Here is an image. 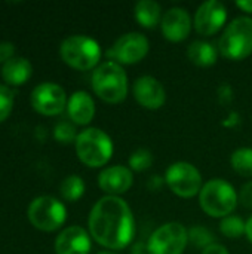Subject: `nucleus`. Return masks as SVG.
I'll use <instances>...</instances> for the list:
<instances>
[{"mask_svg": "<svg viewBox=\"0 0 252 254\" xmlns=\"http://www.w3.org/2000/svg\"><path fill=\"white\" fill-rule=\"evenodd\" d=\"M132 92L137 103L149 110H157L166 101V91L163 85L151 76L138 77L134 82Z\"/></svg>", "mask_w": 252, "mask_h": 254, "instance_id": "obj_13", "label": "nucleus"}, {"mask_svg": "<svg viewBox=\"0 0 252 254\" xmlns=\"http://www.w3.org/2000/svg\"><path fill=\"white\" fill-rule=\"evenodd\" d=\"M160 27L166 40L178 43L189 37L192 31V16L184 7H171L162 16Z\"/></svg>", "mask_w": 252, "mask_h": 254, "instance_id": "obj_14", "label": "nucleus"}, {"mask_svg": "<svg viewBox=\"0 0 252 254\" xmlns=\"http://www.w3.org/2000/svg\"><path fill=\"white\" fill-rule=\"evenodd\" d=\"M30 101L37 113L43 116H55L67 107L68 100L65 97V91L59 85L53 82H43L33 89Z\"/></svg>", "mask_w": 252, "mask_h": 254, "instance_id": "obj_11", "label": "nucleus"}, {"mask_svg": "<svg viewBox=\"0 0 252 254\" xmlns=\"http://www.w3.org/2000/svg\"><path fill=\"white\" fill-rule=\"evenodd\" d=\"M27 217L36 229L53 232L64 225L67 219V210L64 204L53 196H39L28 205Z\"/></svg>", "mask_w": 252, "mask_h": 254, "instance_id": "obj_7", "label": "nucleus"}, {"mask_svg": "<svg viewBox=\"0 0 252 254\" xmlns=\"http://www.w3.org/2000/svg\"><path fill=\"white\" fill-rule=\"evenodd\" d=\"M227 19V9L218 0L202 3L195 13V28L201 36H212L218 33Z\"/></svg>", "mask_w": 252, "mask_h": 254, "instance_id": "obj_12", "label": "nucleus"}, {"mask_svg": "<svg viewBox=\"0 0 252 254\" xmlns=\"http://www.w3.org/2000/svg\"><path fill=\"white\" fill-rule=\"evenodd\" d=\"M160 4L153 0H141L134 7V15L137 22L144 28H154L160 21Z\"/></svg>", "mask_w": 252, "mask_h": 254, "instance_id": "obj_20", "label": "nucleus"}, {"mask_svg": "<svg viewBox=\"0 0 252 254\" xmlns=\"http://www.w3.org/2000/svg\"><path fill=\"white\" fill-rule=\"evenodd\" d=\"M74 146L77 158L89 168L104 167L113 155V141L100 128H86L77 134Z\"/></svg>", "mask_w": 252, "mask_h": 254, "instance_id": "obj_4", "label": "nucleus"}, {"mask_svg": "<svg viewBox=\"0 0 252 254\" xmlns=\"http://www.w3.org/2000/svg\"><path fill=\"white\" fill-rule=\"evenodd\" d=\"M15 92L7 86L0 83V122L6 121L13 109Z\"/></svg>", "mask_w": 252, "mask_h": 254, "instance_id": "obj_26", "label": "nucleus"}, {"mask_svg": "<svg viewBox=\"0 0 252 254\" xmlns=\"http://www.w3.org/2000/svg\"><path fill=\"white\" fill-rule=\"evenodd\" d=\"M187 57L198 67H211L217 63L218 48L206 40H195L187 48Z\"/></svg>", "mask_w": 252, "mask_h": 254, "instance_id": "obj_19", "label": "nucleus"}, {"mask_svg": "<svg viewBox=\"0 0 252 254\" xmlns=\"http://www.w3.org/2000/svg\"><path fill=\"white\" fill-rule=\"evenodd\" d=\"M150 43L146 36L141 33H126L120 36L113 46L107 51V57L110 61L117 64H137L146 58L149 54Z\"/></svg>", "mask_w": 252, "mask_h": 254, "instance_id": "obj_10", "label": "nucleus"}, {"mask_svg": "<svg viewBox=\"0 0 252 254\" xmlns=\"http://www.w3.org/2000/svg\"><path fill=\"white\" fill-rule=\"evenodd\" d=\"M68 118L76 125H88L95 116V103L94 98L85 91H76L70 95L67 101Z\"/></svg>", "mask_w": 252, "mask_h": 254, "instance_id": "obj_17", "label": "nucleus"}, {"mask_svg": "<svg viewBox=\"0 0 252 254\" xmlns=\"http://www.w3.org/2000/svg\"><path fill=\"white\" fill-rule=\"evenodd\" d=\"M33 74L31 63L24 57H13L1 65V77L7 85H24Z\"/></svg>", "mask_w": 252, "mask_h": 254, "instance_id": "obj_18", "label": "nucleus"}, {"mask_svg": "<svg viewBox=\"0 0 252 254\" xmlns=\"http://www.w3.org/2000/svg\"><path fill=\"white\" fill-rule=\"evenodd\" d=\"M59 193L61 196L68 201V202H74L77 199H80L85 193V182L82 180L80 176H68L62 180L61 186H59Z\"/></svg>", "mask_w": 252, "mask_h": 254, "instance_id": "obj_21", "label": "nucleus"}, {"mask_svg": "<svg viewBox=\"0 0 252 254\" xmlns=\"http://www.w3.org/2000/svg\"><path fill=\"white\" fill-rule=\"evenodd\" d=\"M189 241H190L195 247L203 249V250H205L206 247L215 244V243H214V235L211 234V231H209L208 228H205V226H201V225H196V226H193V228L189 231Z\"/></svg>", "mask_w": 252, "mask_h": 254, "instance_id": "obj_25", "label": "nucleus"}, {"mask_svg": "<svg viewBox=\"0 0 252 254\" xmlns=\"http://www.w3.org/2000/svg\"><path fill=\"white\" fill-rule=\"evenodd\" d=\"M163 183H165V179H162L160 176H153V177H150V180H149V189L153 190V192L160 190L162 186H163Z\"/></svg>", "mask_w": 252, "mask_h": 254, "instance_id": "obj_31", "label": "nucleus"}, {"mask_svg": "<svg viewBox=\"0 0 252 254\" xmlns=\"http://www.w3.org/2000/svg\"><path fill=\"white\" fill-rule=\"evenodd\" d=\"M236 6L247 13H252V0H238Z\"/></svg>", "mask_w": 252, "mask_h": 254, "instance_id": "obj_33", "label": "nucleus"}, {"mask_svg": "<svg viewBox=\"0 0 252 254\" xmlns=\"http://www.w3.org/2000/svg\"><path fill=\"white\" fill-rule=\"evenodd\" d=\"M202 254H230L229 253V250L224 247V246H221V244H212V246H209V247H206L205 250H202Z\"/></svg>", "mask_w": 252, "mask_h": 254, "instance_id": "obj_30", "label": "nucleus"}, {"mask_svg": "<svg viewBox=\"0 0 252 254\" xmlns=\"http://www.w3.org/2000/svg\"><path fill=\"white\" fill-rule=\"evenodd\" d=\"M230 164L233 170L242 177H252V149L241 147L232 153Z\"/></svg>", "mask_w": 252, "mask_h": 254, "instance_id": "obj_22", "label": "nucleus"}, {"mask_svg": "<svg viewBox=\"0 0 252 254\" xmlns=\"http://www.w3.org/2000/svg\"><path fill=\"white\" fill-rule=\"evenodd\" d=\"M92 89L102 101L119 104L128 95V76L123 67L113 61L100 64L92 73Z\"/></svg>", "mask_w": 252, "mask_h": 254, "instance_id": "obj_2", "label": "nucleus"}, {"mask_svg": "<svg viewBox=\"0 0 252 254\" xmlns=\"http://www.w3.org/2000/svg\"><path fill=\"white\" fill-rule=\"evenodd\" d=\"M91 247V237L80 226L65 228L55 240L56 254H89Z\"/></svg>", "mask_w": 252, "mask_h": 254, "instance_id": "obj_16", "label": "nucleus"}, {"mask_svg": "<svg viewBox=\"0 0 252 254\" xmlns=\"http://www.w3.org/2000/svg\"><path fill=\"white\" fill-rule=\"evenodd\" d=\"M59 55L71 68L86 71L98 67L101 60V48L100 43L92 37L74 34L62 40L59 46Z\"/></svg>", "mask_w": 252, "mask_h": 254, "instance_id": "obj_5", "label": "nucleus"}, {"mask_svg": "<svg viewBox=\"0 0 252 254\" xmlns=\"http://www.w3.org/2000/svg\"><path fill=\"white\" fill-rule=\"evenodd\" d=\"M220 101L223 104H229L232 101V89L229 85H223L220 88Z\"/></svg>", "mask_w": 252, "mask_h": 254, "instance_id": "obj_32", "label": "nucleus"}, {"mask_svg": "<svg viewBox=\"0 0 252 254\" xmlns=\"http://www.w3.org/2000/svg\"><path fill=\"white\" fill-rule=\"evenodd\" d=\"M97 254H116L114 252H110V250H105V252H100V253Z\"/></svg>", "mask_w": 252, "mask_h": 254, "instance_id": "obj_35", "label": "nucleus"}, {"mask_svg": "<svg viewBox=\"0 0 252 254\" xmlns=\"http://www.w3.org/2000/svg\"><path fill=\"white\" fill-rule=\"evenodd\" d=\"M134 185V176L129 167L113 165L102 170L98 176V186L110 196L126 193Z\"/></svg>", "mask_w": 252, "mask_h": 254, "instance_id": "obj_15", "label": "nucleus"}, {"mask_svg": "<svg viewBox=\"0 0 252 254\" xmlns=\"http://www.w3.org/2000/svg\"><path fill=\"white\" fill-rule=\"evenodd\" d=\"M128 162H129V170L131 171L143 173V171H147L151 167L153 155L147 149H137L134 153H131Z\"/></svg>", "mask_w": 252, "mask_h": 254, "instance_id": "obj_24", "label": "nucleus"}, {"mask_svg": "<svg viewBox=\"0 0 252 254\" xmlns=\"http://www.w3.org/2000/svg\"><path fill=\"white\" fill-rule=\"evenodd\" d=\"M245 235L248 238V241L252 243V216L247 220V226H245Z\"/></svg>", "mask_w": 252, "mask_h": 254, "instance_id": "obj_34", "label": "nucleus"}, {"mask_svg": "<svg viewBox=\"0 0 252 254\" xmlns=\"http://www.w3.org/2000/svg\"><path fill=\"white\" fill-rule=\"evenodd\" d=\"M91 237L107 250L126 249L135 235L134 214L120 196H104L91 210L88 220Z\"/></svg>", "mask_w": 252, "mask_h": 254, "instance_id": "obj_1", "label": "nucleus"}, {"mask_svg": "<svg viewBox=\"0 0 252 254\" xmlns=\"http://www.w3.org/2000/svg\"><path fill=\"white\" fill-rule=\"evenodd\" d=\"M220 54L232 61L245 60L252 54V18L239 16L233 19L218 42Z\"/></svg>", "mask_w": 252, "mask_h": 254, "instance_id": "obj_6", "label": "nucleus"}, {"mask_svg": "<svg viewBox=\"0 0 252 254\" xmlns=\"http://www.w3.org/2000/svg\"><path fill=\"white\" fill-rule=\"evenodd\" d=\"M53 135L55 138L62 143V144H68L71 141H76L77 135H76V128L68 124V122H59L56 127H55V131H53Z\"/></svg>", "mask_w": 252, "mask_h": 254, "instance_id": "obj_27", "label": "nucleus"}, {"mask_svg": "<svg viewBox=\"0 0 252 254\" xmlns=\"http://www.w3.org/2000/svg\"><path fill=\"white\" fill-rule=\"evenodd\" d=\"M238 192L223 179H212L206 182L199 192V205L211 217L224 219L230 216L238 207Z\"/></svg>", "mask_w": 252, "mask_h": 254, "instance_id": "obj_3", "label": "nucleus"}, {"mask_svg": "<svg viewBox=\"0 0 252 254\" xmlns=\"http://www.w3.org/2000/svg\"><path fill=\"white\" fill-rule=\"evenodd\" d=\"M13 54H15L13 43H10V42H1L0 43V63L1 64H4L9 60H12L13 58Z\"/></svg>", "mask_w": 252, "mask_h": 254, "instance_id": "obj_29", "label": "nucleus"}, {"mask_svg": "<svg viewBox=\"0 0 252 254\" xmlns=\"http://www.w3.org/2000/svg\"><path fill=\"white\" fill-rule=\"evenodd\" d=\"M189 244V231L178 222L157 228L147 243L149 254H183Z\"/></svg>", "mask_w": 252, "mask_h": 254, "instance_id": "obj_8", "label": "nucleus"}, {"mask_svg": "<svg viewBox=\"0 0 252 254\" xmlns=\"http://www.w3.org/2000/svg\"><path fill=\"white\" fill-rule=\"evenodd\" d=\"M165 183L171 192L180 198H193L202 190V176L199 170L189 162H174L165 173Z\"/></svg>", "mask_w": 252, "mask_h": 254, "instance_id": "obj_9", "label": "nucleus"}, {"mask_svg": "<svg viewBox=\"0 0 252 254\" xmlns=\"http://www.w3.org/2000/svg\"><path fill=\"white\" fill-rule=\"evenodd\" d=\"M245 226L247 222H244L241 217L238 216H227L221 220L220 223V231L224 237L230 238V240H236L239 237H242L245 234Z\"/></svg>", "mask_w": 252, "mask_h": 254, "instance_id": "obj_23", "label": "nucleus"}, {"mask_svg": "<svg viewBox=\"0 0 252 254\" xmlns=\"http://www.w3.org/2000/svg\"><path fill=\"white\" fill-rule=\"evenodd\" d=\"M239 204L245 208L252 210V180L242 186L239 192Z\"/></svg>", "mask_w": 252, "mask_h": 254, "instance_id": "obj_28", "label": "nucleus"}]
</instances>
